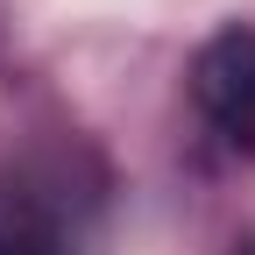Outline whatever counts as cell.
Returning <instances> with one entry per match:
<instances>
[{
  "mask_svg": "<svg viewBox=\"0 0 255 255\" xmlns=\"http://www.w3.org/2000/svg\"><path fill=\"white\" fill-rule=\"evenodd\" d=\"M191 92L220 135L255 156V28H220L191 64Z\"/></svg>",
  "mask_w": 255,
  "mask_h": 255,
  "instance_id": "obj_1",
  "label": "cell"
},
{
  "mask_svg": "<svg viewBox=\"0 0 255 255\" xmlns=\"http://www.w3.org/2000/svg\"><path fill=\"white\" fill-rule=\"evenodd\" d=\"M0 255H64V248L43 241V234H28V227H0Z\"/></svg>",
  "mask_w": 255,
  "mask_h": 255,
  "instance_id": "obj_2",
  "label": "cell"
},
{
  "mask_svg": "<svg viewBox=\"0 0 255 255\" xmlns=\"http://www.w3.org/2000/svg\"><path fill=\"white\" fill-rule=\"evenodd\" d=\"M241 255H255V248H241Z\"/></svg>",
  "mask_w": 255,
  "mask_h": 255,
  "instance_id": "obj_3",
  "label": "cell"
}]
</instances>
